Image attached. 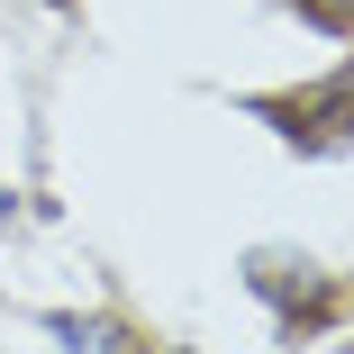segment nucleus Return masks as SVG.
Listing matches in <instances>:
<instances>
[{"mask_svg": "<svg viewBox=\"0 0 354 354\" xmlns=\"http://www.w3.org/2000/svg\"><path fill=\"white\" fill-rule=\"evenodd\" d=\"M46 336H64L73 354H127V327H118V318H73V309H55Z\"/></svg>", "mask_w": 354, "mask_h": 354, "instance_id": "obj_3", "label": "nucleus"}, {"mask_svg": "<svg viewBox=\"0 0 354 354\" xmlns=\"http://www.w3.org/2000/svg\"><path fill=\"white\" fill-rule=\"evenodd\" d=\"M245 281L281 309V327H309L327 309V281H300V263H245Z\"/></svg>", "mask_w": 354, "mask_h": 354, "instance_id": "obj_1", "label": "nucleus"}, {"mask_svg": "<svg viewBox=\"0 0 354 354\" xmlns=\"http://www.w3.org/2000/svg\"><path fill=\"white\" fill-rule=\"evenodd\" d=\"M272 118H300V136H354V73L336 91H309V100H281Z\"/></svg>", "mask_w": 354, "mask_h": 354, "instance_id": "obj_2", "label": "nucleus"}, {"mask_svg": "<svg viewBox=\"0 0 354 354\" xmlns=\"http://www.w3.org/2000/svg\"><path fill=\"white\" fill-rule=\"evenodd\" d=\"M309 19H327V28H354V0H300Z\"/></svg>", "mask_w": 354, "mask_h": 354, "instance_id": "obj_4", "label": "nucleus"}, {"mask_svg": "<svg viewBox=\"0 0 354 354\" xmlns=\"http://www.w3.org/2000/svg\"><path fill=\"white\" fill-rule=\"evenodd\" d=\"M10 218H19V200H10V191H0V227H10Z\"/></svg>", "mask_w": 354, "mask_h": 354, "instance_id": "obj_5", "label": "nucleus"}]
</instances>
